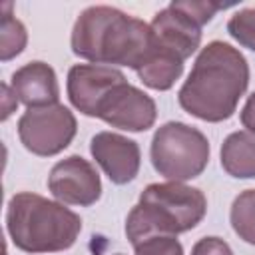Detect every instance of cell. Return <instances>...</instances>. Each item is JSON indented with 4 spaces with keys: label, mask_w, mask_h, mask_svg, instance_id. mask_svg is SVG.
<instances>
[{
    "label": "cell",
    "mask_w": 255,
    "mask_h": 255,
    "mask_svg": "<svg viewBox=\"0 0 255 255\" xmlns=\"http://www.w3.org/2000/svg\"><path fill=\"white\" fill-rule=\"evenodd\" d=\"M247 86L249 64L245 56L231 44L213 40L199 50L177 92V102L189 116L217 124L235 114Z\"/></svg>",
    "instance_id": "cell-1"
},
{
    "label": "cell",
    "mask_w": 255,
    "mask_h": 255,
    "mask_svg": "<svg viewBox=\"0 0 255 255\" xmlns=\"http://www.w3.org/2000/svg\"><path fill=\"white\" fill-rule=\"evenodd\" d=\"M72 52L92 64L139 70L153 52V32L143 20L114 6H90L74 22Z\"/></svg>",
    "instance_id": "cell-2"
},
{
    "label": "cell",
    "mask_w": 255,
    "mask_h": 255,
    "mask_svg": "<svg viewBox=\"0 0 255 255\" xmlns=\"http://www.w3.org/2000/svg\"><path fill=\"white\" fill-rule=\"evenodd\" d=\"M207 199L201 189L181 181L149 183L126 217V237L131 245L153 235L185 233L201 223Z\"/></svg>",
    "instance_id": "cell-3"
},
{
    "label": "cell",
    "mask_w": 255,
    "mask_h": 255,
    "mask_svg": "<svg viewBox=\"0 0 255 255\" xmlns=\"http://www.w3.org/2000/svg\"><path fill=\"white\" fill-rule=\"evenodd\" d=\"M6 231L12 243L24 253H56L76 243L82 219L60 201L20 191L8 201Z\"/></svg>",
    "instance_id": "cell-4"
},
{
    "label": "cell",
    "mask_w": 255,
    "mask_h": 255,
    "mask_svg": "<svg viewBox=\"0 0 255 255\" xmlns=\"http://www.w3.org/2000/svg\"><path fill=\"white\" fill-rule=\"evenodd\" d=\"M209 141L193 126L167 122L151 137L149 159L153 169L169 181H187L199 177L209 163Z\"/></svg>",
    "instance_id": "cell-5"
},
{
    "label": "cell",
    "mask_w": 255,
    "mask_h": 255,
    "mask_svg": "<svg viewBox=\"0 0 255 255\" xmlns=\"http://www.w3.org/2000/svg\"><path fill=\"white\" fill-rule=\"evenodd\" d=\"M78 131L76 116L62 104L28 108L18 120V137L22 145L40 157L64 151Z\"/></svg>",
    "instance_id": "cell-6"
},
{
    "label": "cell",
    "mask_w": 255,
    "mask_h": 255,
    "mask_svg": "<svg viewBox=\"0 0 255 255\" xmlns=\"http://www.w3.org/2000/svg\"><path fill=\"white\" fill-rule=\"evenodd\" d=\"M94 118L126 131H145L155 124L157 108L151 96L131 86L128 80L110 88L100 100Z\"/></svg>",
    "instance_id": "cell-7"
},
{
    "label": "cell",
    "mask_w": 255,
    "mask_h": 255,
    "mask_svg": "<svg viewBox=\"0 0 255 255\" xmlns=\"http://www.w3.org/2000/svg\"><path fill=\"white\" fill-rule=\"evenodd\" d=\"M48 189L60 203L88 207L100 199L102 179L88 159L82 155H68L50 169Z\"/></svg>",
    "instance_id": "cell-8"
},
{
    "label": "cell",
    "mask_w": 255,
    "mask_h": 255,
    "mask_svg": "<svg viewBox=\"0 0 255 255\" xmlns=\"http://www.w3.org/2000/svg\"><path fill=\"white\" fill-rule=\"evenodd\" d=\"M90 153L116 185L133 181L141 165L137 141L114 131H98L90 139Z\"/></svg>",
    "instance_id": "cell-9"
},
{
    "label": "cell",
    "mask_w": 255,
    "mask_h": 255,
    "mask_svg": "<svg viewBox=\"0 0 255 255\" xmlns=\"http://www.w3.org/2000/svg\"><path fill=\"white\" fill-rule=\"evenodd\" d=\"M124 80L126 76L118 68L104 64H76L68 70V100L78 112L94 118L100 100L110 92V88Z\"/></svg>",
    "instance_id": "cell-10"
},
{
    "label": "cell",
    "mask_w": 255,
    "mask_h": 255,
    "mask_svg": "<svg viewBox=\"0 0 255 255\" xmlns=\"http://www.w3.org/2000/svg\"><path fill=\"white\" fill-rule=\"evenodd\" d=\"M149 26L155 46L179 56L183 62L191 58L201 44V26L173 4L161 8Z\"/></svg>",
    "instance_id": "cell-11"
},
{
    "label": "cell",
    "mask_w": 255,
    "mask_h": 255,
    "mask_svg": "<svg viewBox=\"0 0 255 255\" xmlns=\"http://www.w3.org/2000/svg\"><path fill=\"white\" fill-rule=\"evenodd\" d=\"M10 88L16 94L18 102L28 108H42L58 104L60 86L56 72L50 64L34 60L18 68L10 78Z\"/></svg>",
    "instance_id": "cell-12"
},
{
    "label": "cell",
    "mask_w": 255,
    "mask_h": 255,
    "mask_svg": "<svg viewBox=\"0 0 255 255\" xmlns=\"http://www.w3.org/2000/svg\"><path fill=\"white\" fill-rule=\"evenodd\" d=\"M221 167L237 179L255 177V133L241 129L229 133L221 143Z\"/></svg>",
    "instance_id": "cell-13"
},
{
    "label": "cell",
    "mask_w": 255,
    "mask_h": 255,
    "mask_svg": "<svg viewBox=\"0 0 255 255\" xmlns=\"http://www.w3.org/2000/svg\"><path fill=\"white\" fill-rule=\"evenodd\" d=\"M135 74L147 88L157 90V92H165V90L173 88V84L181 78L183 60L179 56L155 46V42H153L151 56Z\"/></svg>",
    "instance_id": "cell-14"
},
{
    "label": "cell",
    "mask_w": 255,
    "mask_h": 255,
    "mask_svg": "<svg viewBox=\"0 0 255 255\" xmlns=\"http://www.w3.org/2000/svg\"><path fill=\"white\" fill-rule=\"evenodd\" d=\"M229 221L239 239L255 245V189H245L233 199Z\"/></svg>",
    "instance_id": "cell-15"
},
{
    "label": "cell",
    "mask_w": 255,
    "mask_h": 255,
    "mask_svg": "<svg viewBox=\"0 0 255 255\" xmlns=\"http://www.w3.org/2000/svg\"><path fill=\"white\" fill-rule=\"evenodd\" d=\"M12 4H4V14H2V26H0V40H2V48H0V58L2 62L12 60L14 56L22 54V50L26 48L28 42V32L24 28V24L14 18L10 14Z\"/></svg>",
    "instance_id": "cell-16"
},
{
    "label": "cell",
    "mask_w": 255,
    "mask_h": 255,
    "mask_svg": "<svg viewBox=\"0 0 255 255\" xmlns=\"http://www.w3.org/2000/svg\"><path fill=\"white\" fill-rule=\"evenodd\" d=\"M227 32L239 46L255 52V8L237 10L227 20Z\"/></svg>",
    "instance_id": "cell-17"
},
{
    "label": "cell",
    "mask_w": 255,
    "mask_h": 255,
    "mask_svg": "<svg viewBox=\"0 0 255 255\" xmlns=\"http://www.w3.org/2000/svg\"><path fill=\"white\" fill-rule=\"evenodd\" d=\"M135 255H183L177 235H153L133 245Z\"/></svg>",
    "instance_id": "cell-18"
},
{
    "label": "cell",
    "mask_w": 255,
    "mask_h": 255,
    "mask_svg": "<svg viewBox=\"0 0 255 255\" xmlns=\"http://www.w3.org/2000/svg\"><path fill=\"white\" fill-rule=\"evenodd\" d=\"M175 8H179L181 12H185L189 18H193L199 26H205L217 10L225 8V4H217V2H197V0H173L171 2Z\"/></svg>",
    "instance_id": "cell-19"
},
{
    "label": "cell",
    "mask_w": 255,
    "mask_h": 255,
    "mask_svg": "<svg viewBox=\"0 0 255 255\" xmlns=\"http://www.w3.org/2000/svg\"><path fill=\"white\" fill-rule=\"evenodd\" d=\"M191 255H233V251L227 241L211 235V237L197 239L191 247Z\"/></svg>",
    "instance_id": "cell-20"
},
{
    "label": "cell",
    "mask_w": 255,
    "mask_h": 255,
    "mask_svg": "<svg viewBox=\"0 0 255 255\" xmlns=\"http://www.w3.org/2000/svg\"><path fill=\"white\" fill-rule=\"evenodd\" d=\"M239 118H241L243 128H247V131L255 133V92L247 98V102H245V106H243Z\"/></svg>",
    "instance_id": "cell-21"
},
{
    "label": "cell",
    "mask_w": 255,
    "mask_h": 255,
    "mask_svg": "<svg viewBox=\"0 0 255 255\" xmlns=\"http://www.w3.org/2000/svg\"><path fill=\"white\" fill-rule=\"evenodd\" d=\"M18 108V98L12 92V88L8 84H2V120H8L12 112H16Z\"/></svg>",
    "instance_id": "cell-22"
},
{
    "label": "cell",
    "mask_w": 255,
    "mask_h": 255,
    "mask_svg": "<svg viewBox=\"0 0 255 255\" xmlns=\"http://www.w3.org/2000/svg\"><path fill=\"white\" fill-rule=\"evenodd\" d=\"M118 255H122V253H118Z\"/></svg>",
    "instance_id": "cell-23"
}]
</instances>
